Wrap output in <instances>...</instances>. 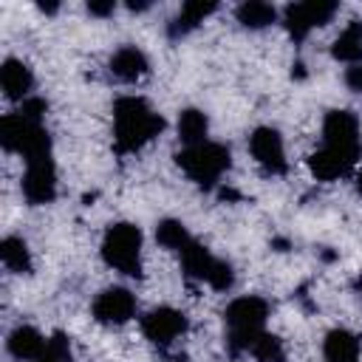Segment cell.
Segmentation results:
<instances>
[{"label": "cell", "instance_id": "6da1fadb", "mask_svg": "<svg viewBox=\"0 0 362 362\" xmlns=\"http://www.w3.org/2000/svg\"><path fill=\"white\" fill-rule=\"evenodd\" d=\"M113 122H116V150L119 153H136L164 130V119L141 96L116 99Z\"/></svg>", "mask_w": 362, "mask_h": 362}, {"label": "cell", "instance_id": "7a4b0ae2", "mask_svg": "<svg viewBox=\"0 0 362 362\" xmlns=\"http://www.w3.org/2000/svg\"><path fill=\"white\" fill-rule=\"evenodd\" d=\"M269 317V303L263 297H238L229 303L223 320H226V342L232 354L249 351L255 345V339L263 334Z\"/></svg>", "mask_w": 362, "mask_h": 362}, {"label": "cell", "instance_id": "3957f363", "mask_svg": "<svg viewBox=\"0 0 362 362\" xmlns=\"http://www.w3.org/2000/svg\"><path fill=\"white\" fill-rule=\"evenodd\" d=\"M0 141L8 153H20L25 164L51 158V136L42 124L28 122L20 113H8L0 122Z\"/></svg>", "mask_w": 362, "mask_h": 362}, {"label": "cell", "instance_id": "277c9868", "mask_svg": "<svg viewBox=\"0 0 362 362\" xmlns=\"http://www.w3.org/2000/svg\"><path fill=\"white\" fill-rule=\"evenodd\" d=\"M178 167L189 175V181H195L198 187L209 189L232 164V156H229V147L226 144H218V141H204V144H195V147H184L178 156H175Z\"/></svg>", "mask_w": 362, "mask_h": 362}, {"label": "cell", "instance_id": "5b68a950", "mask_svg": "<svg viewBox=\"0 0 362 362\" xmlns=\"http://www.w3.org/2000/svg\"><path fill=\"white\" fill-rule=\"evenodd\" d=\"M102 257L122 274H141V229L136 223H110L102 238Z\"/></svg>", "mask_w": 362, "mask_h": 362}, {"label": "cell", "instance_id": "8992f818", "mask_svg": "<svg viewBox=\"0 0 362 362\" xmlns=\"http://www.w3.org/2000/svg\"><path fill=\"white\" fill-rule=\"evenodd\" d=\"M181 263H184V272H187L189 277L206 283V286L215 288V291H226V288H232V283H235L232 266H229L226 260H218L206 246H201V243H195V240L181 252Z\"/></svg>", "mask_w": 362, "mask_h": 362}, {"label": "cell", "instance_id": "52a82bcc", "mask_svg": "<svg viewBox=\"0 0 362 362\" xmlns=\"http://www.w3.org/2000/svg\"><path fill=\"white\" fill-rule=\"evenodd\" d=\"M337 14V3L331 0H308V3H294L286 8L283 14V23H286V31L291 34V40H305L311 28L317 25H325L331 17Z\"/></svg>", "mask_w": 362, "mask_h": 362}, {"label": "cell", "instance_id": "ba28073f", "mask_svg": "<svg viewBox=\"0 0 362 362\" xmlns=\"http://www.w3.org/2000/svg\"><path fill=\"white\" fill-rule=\"evenodd\" d=\"M249 150L266 173H272V175L286 173V167H288L286 164V147H283V139L274 127H255L249 136Z\"/></svg>", "mask_w": 362, "mask_h": 362}, {"label": "cell", "instance_id": "9c48e42d", "mask_svg": "<svg viewBox=\"0 0 362 362\" xmlns=\"http://www.w3.org/2000/svg\"><path fill=\"white\" fill-rule=\"evenodd\" d=\"M90 311H93V320L102 322V325H122V322L133 320V314H136V297L127 288L113 286V288H105L93 300Z\"/></svg>", "mask_w": 362, "mask_h": 362}, {"label": "cell", "instance_id": "30bf717a", "mask_svg": "<svg viewBox=\"0 0 362 362\" xmlns=\"http://www.w3.org/2000/svg\"><path fill=\"white\" fill-rule=\"evenodd\" d=\"M141 331L150 342L170 345L173 339H178L187 331V317L170 305H161V308H153L150 314L141 317Z\"/></svg>", "mask_w": 362, "mask_h": 362}, {"label": "cell", "instance_id": "8fae6325", "mask_svg": "<svg viewBox=\"0 0 362 362\" xmlns=\"http://www.w3.org/2000/svg\"><path fill=\"white\" fill-rule=\"evenodd\" d=\"M23 195L28 204H51L57 195V173H54V161H31L25 164V175H23Z\"/></svg>", "mask_w": 362, "mask_h": 362}, {"label": "cell", "instance_id": "7c38bea8", "mask_svg": "<svg viewBox=\"0 0 362 362\" xmlns=\"http://www.w3.org/2000/svg\"><path fill=\"white\" fill-rule=\"evenodd\" d=\"M322 139L328 147L359 150V119L351 110H331L322 122Z\"/></svg>", "mask_w": 362, "mask_h": 362}, {"label": "cell", "instance_id": "4fadbf2b", "mask_svg": "<svg viewBox=\"0 0 362 362\" xmlns=\"http://www.w3.org/2000/svg\"><path fill=\"white\" fill-rule=\"evenodd\" d=\"M359 158V150H342V147H322L317 150L311 158H308V167L311 173L320 178V181H334L339 175H345Z\"/></svg>", "mask_w": 362, "mask_h": 362}, {"label": "cell", "instance_id": "5bb4252c", "mask_svg": "<svg viewBox=\"0 0 362 362\" xmlns=\"http://www.w3.org/2000/svg\"><path fill=\"white\" fill-rule=\"evenodd\" d=\"M0 85H3V93L11 99V102H25L28 99V90L34 85V76H31V68L23 62V59H14L8 57L0 68Z\"/></svg>", "mask_w": 362, "mask_h": 362}, {"label": "cell", "instance_id": "9a60e30c", "mask_svg": "<svg viewBox=\"0 0 362 362\" xmlns=\"http://www.w3.org/2000/svg\"><path fill=\"white\" fill-rule=\"evenodd\" d=\"M6 345H8V354H11L14 359H40V354H42L45 345H48V339H45L37 328H31V325H17V328L8 334Z\"/></svg>", "mask_w": 362, "mask_h": 362}, {"label": "cell", "instance_id": "2e32d148", "mask_svg": "<svg viewBox=\"0 0 362 362\" xmlns=\"http://www.w3.org/2000/svg\"><path fill=\"white\" fill-rule=\"evenodd\" d=\"M147 68H150L147 57H144L139 48H133V45H124V48H119V51L110 57V71H113V76H119L122 82H136V79H141V76L147 74Z\"/></svg>", "mask_w": 362, "mask_h": 362}, {"label": "cell", "instance_id": "e0dca14e", "mask_svg": "<svg viewBox=\"0 0 362 362\" xmlns=\"http://www.w3.org/2000/svg\"><path fill=\"white\" fill-rule=\"evenodd\" d=\"M322 354L325 362H359V337L345 328H334L325 337Z\"/></svg>", "mask_w": 362, "mask_h": 362}, {"label": "cell", "instance_id": "ac0fdd59", "mask_svg": "<svg viewBox=\"0 0 362 362\" xmlns=\"http://www.w3.org/2000/svg\"><path fill=\"white\" fill-rule=\"evenodd\" d=\"M215 8H218V3H212V0H187V3L181 6L178 17H175L173 25H170V37H184V34H189V31L198 28Z\"/></svg>", "mask_w": 362, "mask_h": 362}, {"label": "cell", "instance_id": "d6986e66", "mask_svg": "<svg viewBox=\"0 0 362 362\" xmlns=\"http://www.w3.org/2000/svg\"><path fill=\"white\" fill-rule=\"evenodd\" d=\"M331 54H334V59H342V62H351V65L362 62V23L359 20H351L345 25V31L334 40Z\"/></svg>", "mask_w": 362, "mask_h": 362}, {"label": "cell", "instance_id": "ffe728a7", "mask_svg": "<svg viewBox=\"0 0 362 362\" xmlns=\"http://www.w3.org/2000/svg\"><path fill=\"white\" fill-rule=\"evenodd\" d=\"M0 260H3V266L8 269V272H14V274H31V252H28V243L23 240V238H14V235H8V238H3V243H0Z\"/></svg>", "mask_w": 362, "mask_h": 362}, {"label": "cell", "instance_id": "44dd1931", "mask_svg": "<svg viewBox=\"0 0 362 362\" xmlns=\"http://www.w3.org/2000/svg\"><path fill=\"white\" fill-rule=\"evenodd\" d=\"M206 130H209V119L201 110H195V107L181 110V116H178V139L187 147L204 144L206 141Z\"/></svg>", "mask_w": 362, "mask_h": 362}, {"label": "cell", "instance_id": "7402d4cb", "mask_svg": "<svg viewBox=\"0 0 362 362\" xmlns=\"http://www.w3.org/2000/svg\"><path fill=\"white\" fill-rule=\"evenodd\" d=\"M235 17H238V23H240L243 28H266V25H272V23L277 20V11H274L272 3H263V0H246V3L238 6Z\"/></svg>", "mask_w": 362, "mask_h": 362}, {"label": "cell", "instance_id": "603a6c76", "mask_svg": "<svg viewBox=\"0 0 362 362\" xmlns=\"http://www.w3.org/2000/svg\"><path fill=\"white\" fill-rule=\"evenodd\" d=\"M156 240H158L164 249H173V252H178V255L192 243L187 226H184L181 221H173V218H167V221H161V223L156 226Z\"/></svg>", "mask_w": 362, "mask_h": 362}, {"label": "cell", "instance_id": "cb8c5ba5", "mask_svg": "<svg viewBox=\"0 0 362 362\" xmlns=\"http://www.w3.org/2000/svg\"><path fill=\"white\" fill-rule=\"evenodd\" d=\"M249 351H252V356H255L257 362H286L283 339L274 337V334H266V331L255 339V345H252Z\"/></svg>", "mask_w": 362, "mask_h": 362}, {"label": "cell", "instance_id": "d4e9b609", "mask_svg": "<svg viewBox=\"0 0 362 362\" xmlns=\"http://www.w3.org/2000/svg\"><path fill=\"white\" fill-rule=\"evenodd\" d=\"M34 362H74L68 337L57 331V334L48 339V345H45V351L40 354V359H34Z\"/></svg>", "mask_w": 362, "mask_h": 362}, {"label": "cell", "instance_id": "484cf974", "mask_svg": "<svg viewBox=\"0 0 362 362\" xmlns=\"http://www.w3.org/2000/svg\"><path fill=\"white\" fill-rule=\"evenodd\" d=\"M48 110V105L42 102V99H25L23 105H20V116H25L28 122H37V124H42V113Z\"/></svg>", "mask_w": 362, "mask_h": 362}, {"label": "cell", "instance_id": "4316f807", "mask_svg": "<svg viewBox=\"0 0 362 362\" xmlns=\"http://www.w3.org/2000/svg\"><path fill=\"white\" fill-rule=\"evenodd\" d=\"M88 11H90L93 17H110V14L116 11V3H113V0H105V3H102V0H90V3H88Z\"/></svg>", "mask_w": 362, "mask_h": 362}, {"label": "cell", "instance_id": "83f0119b", "mask_svg": "<svg viewBox=\"0 0 362 362\" xmlns=\"http://www.w3.org/2000/svg\"><path fill=\"white\" fill-rule=\"evenodd\" d=\"M345 85H348L351 90L362 93V62H359V65H351V68L345 71Z\"/></svg>", "mask_w": 362, "mask_h": 362}, {"label": "cell", "instance_id": "f1b7e54d", "mask_svg": "<svg viewBox=\"0 0 362 362\" xmlns=\"http://www.w3.org/2000/svg\"><path fill=\"white\" fill-rule=\"evenodd\" d=\"M127 8H130V11H144V8H150V3H147V0H139V3H136V0H130V3H127Z\"/></svg>", "mask_w": 362, "mask_h": 362}, {"label": "cell", "instance_id": "f546056e", "mask_svg": "<svg viewBox=\"0 0 362 362\" xmlns=\"http://www.w3.org/2000/svg\"><path fill=\"white\" fill-rule=\"evenodd\" d=\"M59 6L57 3H40V11H45V14H54Z\"/></svg>", "mask_w": 362, "mask_h": 362}, {"label": "cell", "instance_id": "4dcf8cb0", "mask_svg": "<svg viewBox=\"0 0 362 362\" xmlns=\"http://www.w3.org/2000/svg\"><path fill=\"white\" fill-rule=\"evenodd\" d=\"M356 192H359V195H362V170H359V173H356Z\"/></svg>", "mask_w": 362, "mask_h": 362}, {"label": "cell", "instance_id": "1f68e13d", "mask_svg": "<svg viewBox=\"0 0 362 362\" xmlns=\"http://www.w3.org/2000/svg\"><path fill=\"white\" fill-rule=\"evenodd\" d=\"M356 288H359V291H362V277H359V280H356Z\"/></svg>", "mask_w": 362, "mask_h": 362}]
</instances>
